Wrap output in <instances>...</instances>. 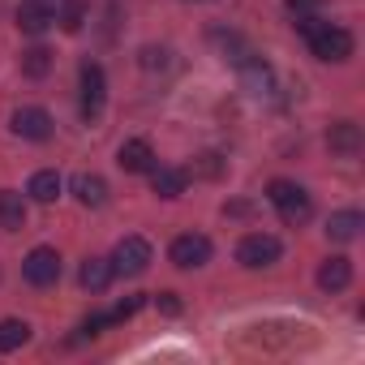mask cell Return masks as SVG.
Instances as JSON below:
<instances>
[{"label": "cell", "mask_w": 365, "mask_h": 365, "mask_svg": "<svg viewBox=\"0 0 365 365\" xmlns=\"http://www.w3.org/2000/svg\"><path fill=\"white\" fill-rule=\"evenodd\" d=\"M112 275H142L150 267V245L142 237H125L116 250H112Z\"/></svg>", "instance_id": "277c9868"}, {"label": "cell", "mask_w": 365, "mask_h": 365, "mask_svg": "<svg viewBox=\"0 0 365 365\" xmlns=\"http://www.w3.org/2000/svg\"><path fill=\"white\" fill-rule=\"evenodd\" d=\"M267 198H271V207H275L288 224H305L309 211H314L309 194L297 185V180H271V185H267Z\"/></svg>", "instance_id": "6da1fadb"}, {"label": "cell", "mask_w": 365, "mask_h": 365, "mask_svg": "<svg viewBox=\"0 0 365 365\" xmlns=\"http://www.w3.org/2000/svg\"><path fill=\"white\" fill-rule=\"evenodd\" d=\"M279 254H284V245H279V237H271V232H250V237L237 245V262L250 267V271L279 262Z\"/></svg>", "instance_id": "7a4b0ae2"}, {"label": "cell", "mask_w": 365, "mask_h": 365, "mask_svg": "<svg viewBox=\"0 0 365 365\" xmlns=\"http://www.w3.org/2000/svg\"><path fill=\"white\" fill-rule=\"evenodd\" d=\"M73 198H78L82 207H103V202H108V180L95 176V172L73 176Z\"/></svg>", "instance_id": "4fadbf2b"}, {"label": "cell", "mask_w": 365, "mask_h": 365, "mask_svg": "<svg viewBox=\"0 0 365 365\" xmlns=\"http://www.w3.org/2000/svg\"><path fill=\"white\" fill-rule=\"evenodd\" d=\"M31 339V327L22 322V318H5L0 322V352H14V348H22Z\"/></svg>", "instance_id": "d6986e66"}, {"label": "cell", "mask_w": 365, "mask_h": 365, "mask_svg": "<svg viewBox=\"0 0 365 365\" xmlns=\"http://www.w3.org/2000/svg\"><path fill=\"white\" fill-rule=\"evenodd\" d=\"M138 309H142V297H129V301H120V305L108 314V322H125V318H133Z\"/></svg>", "instance_id": "44dd1931"}, {"label": "cell", "mask_w": 365, "mask_h": 365, "mask_svg": "<svg viewBox=\"0 0 365 365\" xmlns=\"http://www.w3.org/2000/svg\"><path fill=\"white\" fill-rule=\"evenodd\" d=\"M26 194H31L35 202H56V198H61V172H52V168L35 172L31 185H26Z\"/></svg>", "instance_id": "ac0fdd59"}, {"label": "cell", "mask_w": 365, "mask_h": 365, "mask_svg": "<svg viewBox=\"0 0 365 365\" xmlns=\"http://www.w3.org/2000/svg\"><path fill=\"white\" fill-rule=\"evenodd\" d=\"M78 284H82L86 292H103V288L112 284V262H108V258H86L82 271H78Z\"/></svg>", "instance_id": "2e32d148"}, {"label": "cell", "mask_w": 365, "mask_h": 365, "mask_svg": "<svg viewBox=\"0 0 365 365\" xmlns=\"http://www.w3.org/2000/svg\"><path fill=\"white\" fill-rule=\"evenodd\" d=\"M18 26L26 35H43L48 26H56V9L48 0H26V5H18Z\"/></svg>", "instance_id": "9c48e42d"}, {"label": "cell", "mask_w": 365, "mask_h": 365, "mask_svg": "<svg viewBox=\"0 0 365 365\" xmlns=\"http://www.w3.org/2000/svg\"><path fill=\"white\" fill-rule=\"evenodd\" d=\"M168 258H172L180 271H194V267L211 262V241H207L202 232H185V237H176V241H172Z\"/></svg>", "instance_id": "8992f818"}, {"label": "cell", "mask_w": 365, "mask_h": 365, "mask_svg": "<svg viewBox=\"0 0 365 365\" xmlns=\"http://www.w3.org/2000/svg\"><path fill=\"white\" fill-rule=\"evenodd\" d=\"M14 133L26 142H48L52 138V116L43 108H18L14 112Z\"/></svg>", "instance_id": "ba28073f"}, {"label": "cell", "mask_w": 365, "mask_h": 365, "mask_svg": "<svg viewBox=\"0 0 365 365\" xmlns=\"http://www.w3.org/2000/svg\"><path fill=\"white\" fill-rule=\"evenodd\" d=\"M318 5H322V0H288L292 14H309V9H318Z\"/></svg>", "instance_id": "cb8c5ba5"}, {"label": "cell", "mask_w": 365, "mask_h": 365, "mask_svg": "<svg viewBox=\"0 0 365 365\" xmlns=\"http://www.w3.org/2000/svg\"><path fill=\"white\" fill-rule=\"evenodd\" d=\"M361 228H365L361 211H335V215H331V224H327V237H331V241H356V237H361Z\"/></svg>", "instance_id": "e0dca14e"}, {"label": "cell", "mask_w": 365, "mask_h": 365, "mask_svg": "<svg viewBox=\"0 0 365 365\" xmlns=\"http://www.w3.org/2000/svg\"><path fill=\"white\" fill-rule=\"evenodd\" d=\"M0 228L5 232H22L26 228V202L14 190H0Z\"/></svg>", "instance_id": "5bb4252c"}, {"label": "cell", "mask_w": 365, "mask_h": 365, "mask_svg": "<svg viewBox=\"0 0 365 365\" xmlns=\"http://www.w3.org/2000/svg\"><path fill=\"white\" fill-rule=\"evenodd\" d=\"M116 163H120L125 172H150V168H155V150H150L146 138H129V142H120Z\"/></svg>", "instance_id": "30bf717a"}, {"label": "cell", "mask_w": 365, "mask_h": 365, "mask_svg": "<svg viewBox=\"0 0 365 365\" xmlns=\"http://www.w3.org/2000/svg\"><path fill=\"white\" fill-rule=\"evenodd\" d=\"M198 159H202V163H198L202 176H220V155H198Z\"/></svg>", "instance_id": "603a6c76"}, {"label": "cell", "mask_w": 365, "mask_h": 365, "mask_svg": "<svg viewBox=\"0 0 365 365\" xmlns=\"http://www.w3.org/2000/svg\"><path fill=\"white\" fill-rule=\"evenodd\" d=\"M309 48H314V56L318 61H331V65H339V61H348L352 56V35L344 31V26H318L314 35H309Z\"/></svg>", "instance_id": "3957f363"}, {"label": "cell", "mask_w": 365, "mask_h": 365, "mask_svg": "<svg viewBox=\"0 0 365 365\" xmlns=\"http://www.w3.org/2000/svg\"><path fill=\"white\" fill-rule=\"evenodd\" d=\"M52 69V52L48 48H31V52H22V73L26 78H43Z\"/></svg>", "instance_id": "ffe728a7"}, {"label": "cell", "mask_w": 365, "mask_h": 365, "mask_svg": "<svg viewBox=\"0 0 365 365\" xmlns=\"http://www.w3.org/2000/svg\"><path fill=\"white\" fill-rule=\"evenodd\" d=\"M155 305H159L163 314H180V301H176V292H159V297H155Z\"/></svg>", "instance_id": "7402d4cb"}, {"label": "cell", "mask_w": 365, "mask_h": 365, "mask_svg": "<svg viewBox=\"0 0 365 365\" xmlns=\"http://www.w3.org/2000/svg\"><path fill=\"white\" fill-rule=\"evenodd\" d=\"M348 284H352V262H348V258L335 254V258H327V262L318 267V288H322V292H344Z\"/></svg>", "instance_id": "8fae6325"}, {"label": "cell", "mask_w": 365, "mask_h": 365, "mask_svg": "<svg viewBox=\"0 0 365 365\" xmlns=\"http://www.w3.org/2000/svg\"><path fill=\"white\" fill-rule=\"evenodd\" d=\"M22 275H26V284H35V288H52V284L61 279V254L48 250V245L31 250L26 262H22Z\"/></svg>", "instance_id": "5b68a950"}, {"label": "cell", "mask_w": 365, "mask_h": 365, "mask_svg": "<svg viewBox=\"0 0 365 365\" xmlns=\"http://www.w3.org/2000/svg\"><path fill=\"white\" fill-rule=\"evenodd\" d=\"M103 99H108V78H103V69L95 61H86L82 65V116L95 120L103 112Z\"/></svg>", "instance_id": "52a82bcc"}, {"label": "cell", "mask_w": 365, "mask_h": 365, "mask_svg": "<svg viewBox=\"0 0 365 365\" xmlns=\"http://www.w3.org/2000/svg\"><path fill=\"white\" fill-rule=\"evenodd\" d=\"M185 180H190L185 168H150V190L159 198H180L185 194Z\"/></svg>", "instance_id": "7c38bea8"}, {"label": "cell", "mask_w": 365, "mask_h": 365, "mask_svg": "<svg viewBox=\"0 0 365 365\" xmlns=\"http://www.w3.org/2000/svg\"><path fill=\"white\" fill-rule=\"evenodd\" d=\"M327 146H331L335 155H356V150H361V125H352V120H339V125H331V133H327Z\"/></svg>", "instance_id": "9a60e30c"}]
</instances>
